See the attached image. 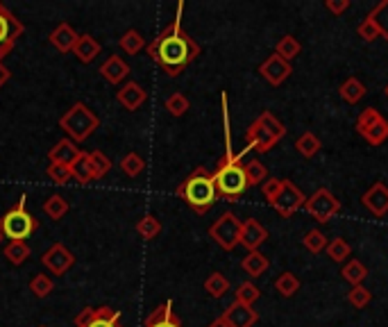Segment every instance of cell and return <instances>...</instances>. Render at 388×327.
I'll use <instances>...</instances> for the list:
<instances>
[{
    "label": "cell",
    "instance_id": "26",
    "mask_svg": "<svg viewBox=\"0 0 388 327\" xmlns=\"http://www.w3.org/2000/svg\"><path fill=\"white\" fill-rule=\"evenodd\" d=\"M338 93H341V98L345 102H350V105H356V102H361L366 98V84L359 80V78H347L343 84H341V89H338Z\"/></svg>",
    "mask_w": 388,
    "mask_h": 327
},
{
    "label": "cell",
    "instance_id": "15",
    "mask_svg": "<svg viewBox=\"0 0 388 327\" xmlns=\"http://www.w3.org/2000/svg\"><path fill=\"white\" fill-rule=\"evenodd\" d=\"M361 203L373 216H377V218L386 216L388 214V187L384 185V182H375V185L363 194Z\"/></svg>",
    "mask_w": 388,
    "mask_h": 327
},
{
    "label": "cell",
    "instance_id": "52",
    "mask_svg": "<svg viewBox=\"0 0 388 327\" xmlns=\"http://www.w3.org/2000/svg\"><path fill=\"white\" fill-rule=\"evenodd\" d=\"M3 60H5V55H3V53H0V62H3Z\"/></svg>",
    "mask_w": 388,
    "mask_h": 327
},
{
    "label": "cell",
    "instance_id": "48",
    "mask_svg": "<svg viewBox=\"0 0 388 327\" xmlns=\"http://www.w3.org/2000/svg\"><path fill=\"white\" fill-rule=\"evenodd\" d=\"M261 187H264V198L268 200L270 205H273V203H275V198L279 196V191H282V180H277V178H268Z\"/></svg>",
    "mask_w": 388,
    "mask_h": 327
},
{
    "label": "cell",
    "instance_id": "43",
    "mask_svg": "<svg viewBox=\"0 0 388 327\" xmlns=\"http://www.w3.org/2000/svg\"><path fill=\"white\" fill-rule=\"evenodd\" d=\"M373 300V293L368 291V288L361 284V286H352L350 293H347V302H350L354 309H363V307Z\"/></svg>",
    "mask_w": 388,
    "mask_h": 327
},
{
    "label": "cell",
    "instance_id": "33",
    "mask_svg": "<svg viewBox=\"0 0 388 327\" xmlns=\"http://www.w3.org/2000/svg\"><path fill=\"white\" fill-rule=\"evenodd\" d=\"M205 291L211 298H222L229 291V280L222 273H211L205 280Z\"/></svg>",
    "mask_w": 388,
    "mask_h": 327
},
{
    "label": "cell",
    "instance_id": "13",
    "mask_svg": "<svg viewBox=\"0 0 388 327\" xmlns=\"http://www.w3.org/2000/svg\"><path fill=\"white\" fill-rule=\"evenodd\" d=\"M44 266L48 268L51 273L55 275H64V273H69L73 264H75V257L69 248H66L64 243H55L46 250V255H44Z\"/></svg>",
    "mask_w": 388,
    "mask_h": 327
},
{
    "label": "cell",
    "instance_id": "20",
    "mask_svg": "<svg viewBox=\"0 0 388 327\" xmlns=\"http://www.w3.org/2000/svg\"><path fill=\"white\" fill-rule=\"evenodd\" d=\"M77 36L80 34L75 32V27L71 23H60L51 32V36H48V41H51L60 53H71L77 44Z\"/></svg>",
    "mask_w": 388,
    "mask_h": 327
},
{
    "label": "cell",
    "instance_id": "18",
    "mask_svg": "<svg viewBox=\"0 0 388 327\" xmlns=\"http://www.w3.org/2000/svg\"><path fill=\"white\" fill-rule=\"evenodd\" d=\"M82 155L80 146H77L75 141L71 139H62L57 141L55 146L51 148V152H48V159H51V164H62V166H73L75 159Z\"/></svg>",
    "mask_w": 388,
    "mask_h": 327
},
{
    "label": "cell",
    "instance_id": "14",
    "mask_svg": "<svg viewBox=\"0 0 388 327\" xmlns=\"http://www.w3.org/2000/svg\"><path fill=\"white\" fill-rule=\"evenodd\" d=\"M259 73L264 75V80H266L268 84L279 86L282 82L288 80L290 73H293V66H290V62L282 60L279 55H270L268 60L259 66Z\"/></svg>",
    "mask_w": 388,
    "mask_h": 327
},
{
    "label": "cell",
    "instance_id": "54",
    "mask_svg": "<svg viewBox=\"0 0 388 327\" xmlns=\"http://www.w3.org/2000/svg\"><path fill=\"white\" fill-rule=\"evenodd\" d=\"M386 95H388V84H386Z\"/></svg>",
    "mask_w": 388,
    "mask_h": 327
},
{
    "label": "cell",
    "instance_id": "12",
    "mask_svg": "<svg viewBox=\"0 0 388 327\" xmlns=\"http://www.w3.org/2000/svg\"><path fill=\"white\" fill-rule=\"evenodd\" d=\"M305 203H307V196L302 191H300L290 180H282V191H279V196L273 203L277 214L282 218H290L300 207H305Z\"/></svg>",
    "mask_w": 388,
    "mask_h": 327
},
{
    "label": "cell",
    "instance_id": "11",
    "mask_svg": "<svg viewBox=\"0 0 388 327\" xmlns=\"http://www.w3.org/2000/svg\"><path fill=\"white\" fill-rule=\"evenodd\" d=\"M25 32V25L9 12V9L0 3V53L5 57L14 51L18 36Z\"/></svg>",
    "mask_w": 388,
    "mask_h": 327
},
{
    "label": "cell",
    "instance_id": "1",
    "mask_svg": "<svg viewBox=\"0 0 388 327\" xmlns=\"http://www.w3.org/2000/svg\"><path fill=\"white\" fill-rule=\"evenodd\" d=\"M182 12H184V3H178V14L173 18V23L163 27L157 34V39L145 46L150 60L157 64L163 73L170 75V78H178V75L200 55V46L193 41V36H189L182 27Z\"/></svg>",
    "mask_w": 388,
    "mask_h": 327
},
{
    "label": "cell",
    "instance_id": "23",
    "mask_svg": "<svg viewBox=\"0 0 388 327\" xmlns=\"http://www.w3.org/2000/svg\"><path fill=\"white\" fill-rule=\"evenodd\" d=\"M100 51H102L100 41H95L91 34H80V36H77L75 48H73L75 57H77V60H80L82 64H91V62L95 60V57L100 55Z\"/></svg>",
    "mask_w": 388,
    "mask_h": 327
},
{
    "label": "cell",
    "instance_id": "36",
    "mask_svg": "<svg viewBox=\"0 0 388 327\" xmlns=\"http://www.w3.org/2000/svg\"><path fill=\"white\" fill-rule=\"evenodd\" d=\"M275 288H277V293L282 295V298H290V295H295L300 291V280L293 275V273H282L275 280Z\"/></svg>",
    "mask_w": 388,
    "mask_h": 327
},
{
    "label": "cell",
    "instance_id": "34",
    "mask_svg": "<svg viewBox=\"0 0 388 327\" xmlns=\"http://www.w3.org/2000/svg\"><path fill=\"white\" fill-rule=\"evenodd\" d=\"M119 46H121V51L123 53H128V55H137L141 48L145 46V39L141 36L139 30H128L125 32L121 39H119Z\"/></svg>",
    "mask_w": 388,
    "mask_h": 327
},
{
    "label": "cell",
    "instance_id": "27",
    "mask_svg": "<svg viewBox=\"0 0 388 327\" xmlns=\"http://www.w3.org/2000/svg\"><path fill=\"white\" fill-rule=\"evenodd\" d=\"M343 280L350 282L352 286H361L363 280L368 277V268L363 266V262H359V259H347V262L343 264Z\"/></svg>",
    "mask_w": 388,
    "mask_h": 327
},
{
    "label": "cell",
    "instance_id": "2",
    "mask_svg": "<svg viewBox=\"0 0 388 327\" xmlns=\"http://www.w3.org/2000/svg\"><path fill=\"white\" fill-rule=\"evenodd\" d=\"M220 102H222V123H225V155L218 161L216 171L211 173L213 182H216L218 196H222L229 203H234L241 196L246 194L248 178H246V164H243V152L234 155L232 150V132H229V114H227V93H220Z\"/></svg>",
    "mask_w": 388,
    "mask_h": 327
},
{
    "label": "cell",
    "instance_id": "35",
    "mask_svg": "<svg viewBox=\"0 0 388 327\" xmlns=\"http://www.w3.org/2000/svg\"><path fill=\"white\" fill-rule=\"evenodd\" d=\"M44 211L48 216H51L53 220H62L66 216V211H69V203H66V198L64 196H51L44 203Z\"/></svg>",
    "mask_w": 388,
    "mask_h": 327
},
{
    "label": "cell",
    "instance_id": "19",
    "mask_svg": "<svg viewBox=\"0 0 388 327\" xmlns=\"http://www.w3.org/2000/svg\"><path fill=\"white\" fill-rule=\"evenodd\" d=\"M268 239V229L259 223L257 218H248L243 220V227H241V246H246L250 253L252 250H259V246Z\"/></svg>",
    "mask_w": 388,
    "mask_h": 327
},
{
    "label": "cell",
    "instance_id": "17",
    "mask_svg": "<svg viewBox=\"0 0 388 327\" xmlns=\"http://www.w3.org/2000/svg\"><path fill=\"white\" fill-rule=\"evenodd\" d=\"M116 100H119L128 112H137L141 105L148 100V91H145L139 82H128L125 86H121L119 93H116Z\"/></svg>",
    "mask_w": 388,
    "mask_h": 327
},
{
    "label": "cell",
    "instance_id": "7",
    "mask_svg": "<svg viewBox=\"0 0 388 327\" xmlns=\"http://www.w3.org/2000/svg\"><path fill=\"white\" fill-rule=\"evenodd\" d=\"M241 227H243V220L236 214H232V211H225V214L209 227V236L222 250H234L241 243Z\"/></svg>",
    "mask_w": 388,
    "mask_h": 327
},
{
    "label": "cell",
    "instance_id": "46",
    "mask_svg": "<svg viewBox=\"0 0 388 327\" xmlns=\"http://www.w3.org/2000/svg\"><path fill=\"white\" fill-rule=\"evenodd\" d=\"M55 288V284H53V280L48 275H44V273H39L34 280L30 282V291L36 295V298H46V295H51V291Z\"/></svg>",
    "mask_w": 388,
    "mask_h": 327
},
{
    "label": "cell",
    "instance_id": "41",
    "mask_svg": "<svg viewBox=\"0 0 388 327\" xmlns=\"http://www.w3.org/2000/svg\"><path fill=\"white\" fill-rule=\"evenodd\" d=\"M259 286L255 282H241L239 288H236V302H243V305H255L259 300Z\"/></svg>",
    "mask_w": 388,
    "mask_h": 327
},
{
    "label": "cell",
    "instance_id": "42",
    "mask_svg": "<svg viewBox=\"0 0 388 327\" xmlns=\"http://www.w3.org/2000/svg\"><path fill=\"white\" fill-rule=\"evenodd\" d=\"M189 98L184 93H170L166 98V109L173 114V116H184L189 112Z\"/></svg>",
    "mask_w": 388,
    "mask_h": 327
},
{
    "label": "cell",
    "instance_id": "24",
    "mask_svg": "<svg viewBox=\"0 0 388 327\" xmlns=\"http://www.w3.org/2000/svg\"><path fill=\"white\" fill-rule=\"evenodd\" d=\"M241 268H243L250 277H261L270 268V262L266 255L259 253V250H252V253L246 255L243 262H241Z\"/></svg>",
    "mask_w": 388,
    "mask_h": 327
},
{
    "label": "cell",
    "instance_id": "49",
    "mask_svg": "<svg viewBox=\"0 0 388 327\" xmlns=\"http://www.w3.org/2000/svg\"><path fill=\"white\" fill-rule=\"evenodd\" d=\"M327 9L332 14H336V16H341L343 12H347L350 9V0H327Z\"/></svg>",
    "mask_w": 388,
    "mask_h": 327
},
{
    "label": "cell",
    "instance_id": "25",
    "mask_svg": "<svg viewBox=\"0 0 388 327\" xmlns=\"http://www.w3.org/2000/svg\"><path fill=\"white\" fill-rule=\"evenodd\" d=\"M71 173H73V180H77L80 185H89V182L95 180V173H93V164H91V155H89V152H82V155L75 159V164L71 166Z\"/></svg>",
    "mask_w": 388,
    "mask_h": 327
},
{
    "label": "cell",
    "instance_id": "10",
    "mask_svg": "<svg viewBox=\"0 0 388 327\" xmlns=\"http://www.w3.org/2000/svg\"><path fill=\"white\" fill-rule=\"evenodd\" d=\"M75 327H123L121 312L112 307H84L75 316Z\"/></svg>",
    "mask_w": 388,
    "mask_h": 327
},
{
    "label": "cell",
    "instance_id": "39",
    "mask_svg": "<svg viewBox=\"0 0 388 327\" xmlns=\"http://www.w3.org/2000/svg\"><path fill=\"white\" fill-rule=\"evenodd\" d=\"M145 168V161L137 155V152H128L123 159H121V171L125 173L128 178H137L141 175Z\"/></svg>",
    "mask_w": 388,
    "mask_h": 327
},
{
    "label": "cell",
    "instance_id": "51",
    "mask_svg": "<svg viewBox=\"0 0 388 327\" xmlns=\"http://www.w3.org/2000/svg\"><path fill=\"white\" fill-rule=\"evenodd\" d=\"M209 327H229V325H227L225 321H222V316H220V319H216V321H211V323H209Z\"/></svg>",
    "mask_w": 388,
    "mask_h": 327
},
{
    "label": "cell",
    "instance_id": "53",
    "mask_svg": "<svg viewBox=\"0 0 388 327\" xmlns=\"http://www.w3.org/2000/svg\"><path fill=\"white\" fill-rule=\"evenodd\" d=\"M3 239H5V236H3V232H0V241H3Z\"/></svg>",
    "mask_w": 388,
    "mask_h": 327
},
{
    "label": "cell",
    "instance_id": "44",
    "mask_svg": "<svg viewBox=\"0 0 388 327\" xmlns=\"http://www.w3.org/2000/svg\"><path fill=\"white\" fill-rule=\"evenodd\" d=\"M89 155H91V164H93L95 180L105 178L107 173L112 171V161H109V157H107L102 150H93V152H89Z\"/></svg>",
    "mask_w": 388,
    "mask_h": 327
},
{
    "label": "cell",
    "instance_id": "16",
    "mask_svg": "<svg viewBox=\"0 0 388 327\" xmlns=\"http://www.w3.org/2000/svg\"><path fill=\"white\" fill-rule=\"evenodd\" d=\"M222 321L229 327H255V323L259 321V314L250 305L234 300L225 309V314H222Z\"/></svg>",
    "mask_w": 388,
    "mask_h": 327
},
{
    "label": "cell",
    "instance_id": "21",
    "mask_svg": "<svg viewBox=\"0 0 388 327\" xmlns=\"http://www.w3.org/2000/svg\"><path fill=\"white\" fill-rule=\"evenodd\" d=\"M143 327H184V325L175 316V312H173V302L166 300L145 319Z\"/></svg>",
    "mask_w": 388,
    "mask_h": 327
},
{
    "label": "cell",
    "instance_id": "37",
    "mask_svg": "<svg viewBox=\"0 0 388 327\" xmlns=\"http://www.w3.org/2000/svg\"><path fill=\"white\" fill-rule=\"evenodd\" d=\"M137 232H139V236L145 239V241H152V239L161 232V223L152 214H145L137 223Z\"/></svg>",
    "mask_w": 388,
    "mask_h": 327
},
{
    "label": "cell",
    "instance_id": "50",
    "mask_svg": "<svg viewBox=\"0 0 388 327\" xmlns=\"http://www.w3.org/2000/svg\"><path fill=\"white\" fill-rule=\"evenodd\" d=\"M9 78H12V71H9L7 66H5L3 62H0V86L7 84V80H9Z\"/></svg>",
    "mask_w": 388,
    "mask_h": 327
},
{
    "label": "cell",
    "instance_id": "40",
    "mask_svg": "<svg viewBox=\"0 0 388 327\" xmlns=\"http://www.w3.org/2000/svg\"><path fill=\"white\" fill-rule=\"evenodd\" d=\"M368 16L373 18L375 25H377V30H380V34L388 41V0H382V3L377 5Z\"/></svg>",
    "mask_w": 388,
    "mask_h": 327
},
{
    "label": "cell",
    "instance_id": "9",
    "mask_svg": "<svg viewBox=\"0 0 388 327\" xmlns=\"http://www.w3.org/2000/svg\"><path fill=\"white\" fill-rule=\"evenodd\" d=\"M305 209L309 211V216L318 220V223H329V220L341 211V203H338L336 196L329 189H318L314 196L307 198Z\"/></svg>",
    "mask_w": 388,
    "mask_h": 327
},
{
    "label": "cell",
    "instance_id": "32",
    "mask_svg": "<svg viewBox=\"0 0 388 327\" xmlns=\"http://www.w3.org/2000/svg\"><path fill=\"white\" fill-rule=\"evenodd\" d=\"M246 178L250 187H259L268 180V168L259 159H250L246 164Z\"/></svg>",
    "mask_w": 388,
    "mask_h": 327
},
{
    "label": "cell",
    "instance_id": "22",
    "mask_svg": "<svg viewBox=\"0 0 388 327\" xmlns=\"http://www.w3.org/2000/svg\"><path fill=\"white\" fill-rule=\"evenodd\" d=\"M100 73H102V78H105L107 82H109V84H121V82L130 75V66L125 64L123 57L112 55L109 60H107V62L100 66Z\"/></svg>",
    "mask_w": 388,
    "mask_h": 327
},
{
    "label": "cell",
    "instance_id": "29",
    "mask_svg": "<svg viewBox=\"0 0 388 327\" xmlns=\"http://www.w3.org/2000/svg\"><path fill=\"white\" fill-rule=\"evenodd\" d=\"M327 257L332 259V262H336V264H343V262H347L350 259V255H352V248H350V243L345 241V239H334V241H329L327 243Z\"/></svg>",
    "mask_w": 388,
    "mask_h": 327
},
{
    "label": "cell",
    "instance_id": "30",
    "mask_svg": "<svg viewBox=\"0 0 388 327\" xmlns=\"http://www.w3.org/2000/svg\"><path fill=\"white\" fill-rule=\"evenodd\" d=\"M3 253H5V257H7L14 266H21V264L27 262V257H30V246H27L25 241H9V243L5 246Z\"/></svg>",
    "mask_w": 388,
    "mask_h": 327
},
{
    "label": "cell",
    "instance_id": "5",
    "mask_svg": "<svg viewBox=\"0 0 388 327\" xmlns=\"http://www.w3.org/2000/svg\"><path fill=\"white\" fill-rule=\"evenodd\" d=\"M60 128L69 134L71 141L82 143L100 128V119L95 116L84 102H75L73 107L60 119Z\"/></svg>",
    "mask_w": 388,
    "mask_h": 327
},
{
    "label": "cell",
    "instance_id": "6",
    "mask_svg": "<svg viewBox=\"0 0 388 327\" xmlns=\"http://www.w3.org/2000/svg\"><path fill=\"white\" fill-rule=\"evenodd\" d=\"M25 196H21V200L7 211V214L0 218V232H3L5 239L9 241H25L36 232V218H32L30 211L25 209Z\"/></svg>",
    "mask_w": 388,
    "mask_h": 327
},
{
    "label": "cell",
    "instance_id": "3",
    "mask_svg": "<svg viewBox=\"0 0 388 327\" xmlns=\"http://www.w3.org/2000/svg\"><path fill=\"white\" fill-rule=\"evenodd\" d=\"M175 194L196 211V214H207L218 200V189H216V182H213V175L202 166H198L182 182Z\"/></svg>",
    "mask_w": 388,
    "mask_h": 327
},
{
    "label": "cell",
    "instance_id": "55",
    "mask_svg": "<svg viewBox=\"0 0 388 327\" xmlns=\"http://www.w3.org/2000/svg\"><path fill=\"white\" fill-rule=\"evenodd\" d=\"M41 327H44V325H41Z\"/></svg>",
    "mask_w": 388,
    "mask_h": 327
},
{
    "label": "cell",
    "instance_id": "4",
    "mask_svg": "<svg viewBox=\"0 0 388 327\" xmlns=\"http://www.w3.org/2000/svg\"><path fill=\"white\" fill-rule=\"evenodd\" d=\"M284 134H286V128L275 119L273 112H261L259 119L252 121L246 132V141H248L246 150H255L259 155H264V152H270L284 139Z\"/></svg>",
    "mask_w": 388,
    "mask_h": 327
},
{
    "label": "cell",
    "instance_id": "31",
    "mask_svg": "<svg viewBox=\"0 0 388 327\" xmlns=\"http://www.w3.org/2000/svg\"><path fill=\"white\" fill-rule=\"evenodd\" d=\"M320 139L316 137L314 132H305L302 137H300L297 141H295V150L300 152L302 157H307V159H312L314 155H318V150H320Z\"/></svg>",
    "mask_w": 388,
    "mask_h": 327
},
{
    "label": "cell",
    "instance_id": "38",
    "mask_svg": "<svg viewBox=\"0 0 388 327\" xmlns=\"http://www.w3.org/2000/svg\"><path fill=\"white\" fill-rule=\"evenodd\" d=\"M302 243L305 248L309 250V253H314V255H320L323 250H327V236L320 232V229H309V232L305 234L302 239Z\"/></svg>",
    "mask_w": 388,
    "mask_h": 327
},
{
    "label": "cell",
    "instance_id": "8",
    "mask_svg": "<svg viewBox=\"0 0 388 327\" xmlns=\"http://www.w3.org/2000/svg\"><path fill=\"white\" fill-rule=\"evenodd\" d=\"M356 132L361 134L370 146H382V143L388 139V121L377 109L368 107V109H363L361 114H359Z\"/></svg>",
    "mask_w": 388,
    "mask_h": 327
},
{
    "label": "cell",
    "instance_id": "45",
    "mask_svg": "<svg viewBox=\"0 0 388 327\" xmlns=\"http://www.w3.org/2000/svg\"><path fill=\"white\" fill-rule=\"evenodd\" d=\"M48 178H51L55 185H66L69 180H73V173L71 166H62V164H48Z\"/></svg>",
    "mask_w": 388,
    "mask_h": 327
},
{
    "label": "cell",
    "instance_id": "47",
    "mask_svg": "<svg viewBox=\"0 0 388 327\" xmlns=\"http://www.w3.org/2000/svg\"><path fill=\"white\" fill-rule=\"evenodd\" d=\"M356 34L361 36L363 41H368V44H370V41H375V39H380V36H382V34H380V30H377L375 21H373L370 16H366L363 21L359 23V27H356Z\"/></svg>",
    "mask_w": 388,
    "mask_h": 327
},
{
    "label": "cell",
    "instance_id": "28",
    "mask_svg": "<svg viewBox=\"0 0 388 327\" xmlns=\"http://www.w3.org/2000/svg\"><path fill=\"white\" fill-rule=\"evenodd\" d=\"M300 53H302V46H300V41L295 39L293 34H286V36H282V39L277 41L275 55H279L282 60L290 62V60H295Z\"/></svg>",
    "mask_w": 388,
    "mask_h": 327
}]
</instances>
